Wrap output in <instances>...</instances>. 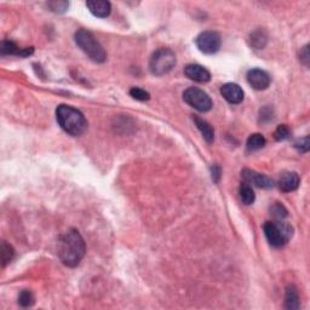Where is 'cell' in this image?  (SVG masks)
<instances>
[{"label":"cell","instance_id":"4316f807","mask_svg":"<svg viewBox=\"0 0 310 310\" xmlns=\"http://www.w3.org/2000/svg\"><path fill=\"white\" fill-rule=\"evenodd\" d=\"M309 46L305 45L304 48L300 50V54H299V60L300 62H302L303 64H304L305 67L309 66Z\"/></svg>","mask_w":310,"mask_h":310},{"label":"cell","instance_id":"5bb4252c","mask_svg":"<svg viewBox=\"0 0 310 310\" xmlns=\"http://www.w3.org/2000/svg\"><path fill=\"white\" fill-rule=\"evenodd\" d=\"M285 308L297 310L299 308V294L294 285H288L285 292Z\"/></svg>","mask_w":310,"mask_h":310},{"label":"cell","instance_id":"d4e9b609","mask_svg":"<svg viewBox=\"0 0 310 310\" xmlns=\"http://www.w3.org/2000/svg\"><path fill=\"white\" fill-rule=\"evenodd\" d=\"M130 96L134 97L137 101H148L150 98V95L146 90L141 87H132L130 90Z\"/></svg>","mask_w":310,"mask_h":310},{"label":"cell","instance_id":"d6986e66","mask_svg":"<svg viewBox=\"0 0 310 310\" xmlns=\"http://www.w3.org/2000/svg\"><path fill=\"white\" fill-rule=\"evenodd\" d=\"M239 193H240L241 201L244 202L245 205H247V206L248 205H252L254 200H256V195H254L252 187H251L250 184H247V183L241 184Z\"/></svg>","mask_w":310,"mask_h":310},{"label":"cell","instance_id":"cb8c5ba5","mask_svg":"<svg viewBox=\"0 0 310 310\" xmlns=\"http://www.w3.org/2000/svg\"><path fill=\"white\" fill-rule=\"evenodd\" d=\"M69 3L68 2H50L48 3V8L51 11L56 12V14H63L68 9Z\"/></svg>","mask_w":310,"mask_h":310},{"label":"cell","instance_id":"52a82bcc","mask_svg":"<svg viewBox=\"0 0 310 310\" xmlns=\"http://www.w3.org/2000/svg\"><path fill=\"white\" fill-rule=\"evenodd\" d=\"M220 44H222L220 35L217 32H213V30L202 32L196 36L195 39L196 48H198L202 54L206 55L216 54V52L219 50Z\"/></svg>","mask_w":310,"mask_h":310},{"label":"cell","instance_id":"277c9868","mask_svg":"<svg viewBox=\"0 0 310 310\" xmlns=\"http://www.w3.org/2000/svg\"><path fill=\"white\" fill-rule=\"evenodd\" d=\"M263 230L267 240L275 248L284 247L293 235L292 227L284 222H265Z\"/></svg>","mask_w":310,"mask_h":310},{"label":"cell","instance_id":"484cf974","mask_svg":"<svg viewBox=\"0 0 310 310\" xmlns=\"http://www.w3.org/2000/svg\"><path fill=\"white\" fill-rule=\"evenodd\" d=\"M309 146H310V144H309V137L308 136L302 138V140H298L296 143H294V147H296V148L302 153L308 152Z\"/></svg>","mask_w":310,"mask_h":310},{"label":"cell","instance_id":"44dd1931","mask_svg":"<svg viewBox=\"0 0 310 310\" xmlns=\"http://www.w3.org/2000/svg\"><path fill=\"white\" fill-rule=\"evenodd\" d=\"M35 303V298L33 296V293L28 290H23L22 292L20 293L18 296V304L23 308H28V306H32Z\"/></svg>","mask_w":310,"mask_h":310},{"label":"cell","instance_id":"9c48e42d","mask_svg":"<svg viewBox=\"0 0 310 310\" xmlns=\"http://www.w3.org/2000/svg\"><path fill=\"white\" fill-rule=\"evenodd\" d=\"M241 177L244 178V181L247 184H253V186L258 187V188L270 189L274 187V181L270 180L269 177L264 176V174L250 170V168H245V170H242Z\"/></svg>","mask_w":310,"mask_h":310},{"label":"cell","instance_id":"30bf717a","mask_svg":"<svg viewBox=\"0 0 310 310\" xmlns=\"http://www.w3.org/2000/svg\"><path fill=\"white\" fill-rule=\"evenodd\" d=\"M220 95L227 102L232 104H239L244 101V91L234 82H227L220 87Z\"/></svg>","mask_w":310,"mask_h":310},{"label":"cell","instance_id":"4fadbf2b","mask_svg":"<svg viewBox=\"0 0 310 310\" xmlns=\"http://www.w3.org/2000/svg\"><path fill=\"white\" fill-rule=\"evenodd\" d=\"M299 176L296 172H284L281 174L280 180H279V188H280L282 192L285 193H290L293 192L298 188L299 186Z\"/></svg>","mask_w":310,"mask_h":310},{"label":"cell","instance_id":"603a6c76","mask_svg":"<svg viewBox=\"0 0 310 310\" xmlns=\"http://www.w3.org/2000/svg\"><path fill=\"white\" fill-rule=\"evenodd\" d=\"M290 136H291V130L288 128L287 125H280V126H278V128H276L274 132V138L276 141H279V142L288 140Z\"/></svg>","mask_w":310,"mask_h":310},{"label":"cell","instance_id":"7402d4cb","mask_svg":"<svg viewBox=\"0 0 310 310\" xmlns=\"http://www.w3.org/2000/svg\"><path fill=\"white\" fill-rule=\"evenodd\" d=\"M270 214H272L273 217H275L276 219L281 220V219L286 218L288 212L284 205H281L280 202H275V204L270 207Z\"/></svg>","mask_w":310,"mask_h":310},{"label":"cell","instance_id":"e0dca14e","mask_svg":"<svg viewBox=\"0 0 310 310\" xmlns=\"http://www.w3.org/2000/svg\"><path fill=\"white\" fill-rule=\"evenodd\" d=\"M265 146V138L260 134H253L247 138L246 147L250 152H254V150L262 149Z\"/></svg>","mask_w":310,"mask_h":310},{"label":"cell","instance_id":"ac0fdd59","mask_svg":"<svg viewBox=\"0 0 310 310\" xmlns=\"http://www.w3.org/2000/svg\"><path fill=\"white\" fill-rule=\"evenodd\" d=\"M0 256H2V265L3 268H5L9 263L11 262L12 258L15 256V250L10 244H8L6 241L2 242V246H0Z\"/></svg>","mask_w":310,"mask_h":310},{"label":"cell","instance_id":"ba28073f","mask_svg":"<svg viewBox=\"0 0 310 310\" xmlns=\"http://www.w3.org/2000/svg\"><path fill=\"white\" fill-rule=\"evenodd\" d=\"M247 82L250 84V86H252L254 90L262 91L267 90L269 87L270 81V75L265 70H262L259 68H253L247 72Z\"/></svg>","mask_w":310,"mask_h":310},{"label":"cell","instance_id":"9a60e30c","mask_svg":"<svg viewBox=\"0 0 310 310\" xmlns=\"http://www.w3.org/2000/svg\"><path fill=\"white\" fill-rule=\"evenodd\" d=\"M248 42H250L252 48L257 49V50H262V49L265 48L267 42H268V34L262 28L253 30L250 36H248Z\"/></svg>","mask_w":310,"mask_h":310},{"label":"cell","instance_id":"5b68a950","mask_svg":"<svg viewBox=\"0 0 310 310\" xmlns=\"http://www.w3.org/2000/svg\"><path fill=\"white\" fill-rule=\"evenodd\" d=\"M176 66V55L166 48L158 49L149 60V69L152 74L161 76L167 74Z\"/></svg>","mask_w":310,"mask_h":310},{"label":"cell","instance_id":"83f0119b","mask_svg":"<svg viewBox=\"0 0 310 310\" xmlns=\"http://www.w3.org/2000/svg\"><path fill=\"white\" fill-rule=\"evenodd\" d=\"M211 170H212V180H213V182H218L219 178H220V167L218 166V165H213Z\"/></svg>","mask_w":310,"mask_h":310},{"label":"cell","instance_id":"2e32d148","mask_svg":"<svg viewBox=\"0 0 310 310\" xmlns=\"http://www.w3.org/2000/svg\"><path fill=\"white\" fill-rule=\"evenodd\" d=\"M194 122L196 127H198V130L200 131V134L202 135V137H204V140L206 141L207 143H212L214 140L213 127L211 126L206 120H204V119L201 118H198V116H194Z\"/></svg>","mask_w":310,"mask_h":310},{"label":"cell","instance_id":"ffe728a7","mask_svg":"<svg viewBox=\"0 0 310 310\" xmlns=\"http://www.w3.org/2000/svg\"><path fill=\"white\" fill-rule=\"evenodd\" d=\"M23 49H20L18 46L11 40H3L2 45H0V52L2 55H17L21 56L22 55Z\"/></svg>","mask_w":310,"mask_h":310},{"label":"cell","instance_id":"7c38bea8","mask_svg":"<svg viewBox=\"0 0 310 310\" xmlns=\"http://www.w3.org/2000/svg\"><path fill=\"white\" fill-rule=\"evenodd\" d=\"M86 8L94 16L104 18L108 17L112 11V5L106 0H90L86 3Z\"/></svg>","mask_w":310,"mask_h":310},{"label":"cell","instance_id":"7a4b0ae2","mask_svg":"<svg viewBox=\"0 0 310 310\" xmlns=\"http://www.w3.org/2000/svg\"><path fill=\"white\" fill-rule=\"evenodd\" d=\"M57 122L64 132L70 136H81L87 130V120L80 110L74 107L61 104L56 109Z\"/></svg>","mask_w":310,"mask_h":310},{"label":"cell","instance_id":"6da1fadb","mask_svg":"<svg viewBox=\"0 0 310 310\" xmlns=\"http://www.w3.org/2000/svg\"><path fill=\"white\" fill-rule=\"evenodd\" d=\"M85 251V241L76 229H69L58 240V257L69 268H74L81 262Z\"/></svg>","mask_w":310,"mask_h":310},{"label":"cell","instance_id":"8992f818","mask_svg":"<svg viewBox=\"0 0 310 310\" xmlns=\"http://www.w3.org/2000/svg\"><path fill=\"white\" fill-rule=\"evenodd\" d=\"M183 100L187 104L198 110V112H208L212 108V100L204 90L198 87H189L183 92Z\"/></svg>","mask_w":310,"mask_h":310},{"label":"cell","instance_id":"3957f363","mask_svg":"<svg viewBox=\"0 0 310 310\" xmlns=\"http://www.w3.org/2000/svg\"><path fill=\"white\" fill-rule=\"evenodd\" d=\"M75 44L80 48V50L84 52L91 61L96 63H103L107 60L106 50L103 46L97 41L94 34L86 29L76 30L75 35Z\"/></svg>","mask_w":310,"mask_h":310},{"label":"cell","instance_id":"8fae6325","mask_svg":"<svg viewBox=\"0 0 310 310\" xmlns=\"http://www.w3.org/2000/svg\"><path fill=\"white\" fill-rule=\"evenodd\" d=\"M184 74L190 80H194L196 82H208L211 80L210 72L205 68V67L200 66V64H188L184 68Z\"/></svg>","mask_w":310,"mask_h":310}]
</instances>
